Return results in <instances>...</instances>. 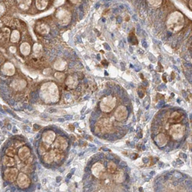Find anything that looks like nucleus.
I'll return each instance as SVG.
<instances>
[{"mask_svg": "<svg viewBox=\"0 0 192 192\" xmlns=\"http://www.w3.org/2000/svg\"><path fill=\"white\" fill-rule=\"evenodd\" d=\"M185 24L184 16L180 12H174L171 13L167 21V28L171 32L177 33L182 29Z\"/></svg>", "mask_w": 192, "mask_h": 192, "instance_id": "nucleus-1", "label": "nucleus"}, {"mask_svg": "<svg viewBox=\"0 0 192 192\" xmlns=\"http://www.w3.org/2000/svg\"><path fill=\"white\" fill-rule=\"evenodd\" d=\"M47 95L48 98H59V90L53 82H47L42 86L40 96L43 98Z\"/></svg>", "mask_w": 192, "mask_h": 192, "instance_id": "nucleus-2", "label": "nucleus"}, {"mask_svg": "<svg viewBox=\"0 0 192 192\" xmlns=\"http://www.w3.org/2000/svg\"><path fill=\"white\" fill-rule=\"evenodd\" d=\"M56 17L59 24L62 26H67L69 24L72 19L70 12L62 7L58 9L56 12Z\"/></svg>", "mask_w": 192, "mask_h": 192, "instance_id": "nucleus-3", "label": "nucleus"}, {"mask_svg": "<svg viewBox=\"0 0 192 192\" xmlns=\"http://www.w3.org/2000/svg\"><path fill=\"white\" fill-rule=\"evenodd\" d=\"M116 104V99L112 98L111 96H108L106 98H103L101 104H100V108L104 112H109L111 111Z\"/></svg>", "mask_w": 192, "mask_h": 192, "instance_id": "nucleus-4", "label": "nucleus"}, {"mask_svg": "<svg viewBox=\"0 0 192 192\" xmlns=\"http://www.w3.org/2000/svg\"><path fill=\"white\" fill-rule=\"evenodd\" d=\"M170 134L174 140H180L184 136L185 128L180 124L174 125L170 128Z\"/></svg>", "mask_w": 192, "mask_h": 192, "instance_id": "nucleus-5", "label": "nucleus"}, {"mask_svg": "<svg viewBox=\"0 0 192 192\" xmlns=\"http://www.w3.org/2000/svg\"><path fill=\"white\" fill-rule=\"evenodd\" d=\"M128 116V110L125 106H119L115 112V118L117 121L125 120Z\"/></svg>", "mask_w": 192, "mask_h": 192, "instance_id": "nucleus-6", "label": "nucleus"}, {"mask_svg": "<svg viewBox=\"0 0 192 192\" xmlns=\"http://www.w3.org/2000/svg\"><path fill=\"white\" fill-rule=\"evenodd\" d=\"M92 171L93 174H94L96 177L100 178V177H102V174H105L106 168H105V167H104L102 164L96 163V164H95L94 165H93L92 168Z\"/></svg>", "mask_w": 192, "mask_h": 192, "instance_id": "nucleus-7", "label": "nucleus"}, {"mask_svg": "<svg viewBox=\"0 0 192 192\" xmlns=\"http://www.w3.org/2000/svg\"><path fill=\"white\" fill-rule=\"evenodd\" d=\"M17 181H18V185H19V186L21 188H28L30 185V181L29 179V177L23 173L19 174Z\"/></svg>", "mask_w": 192, "mask_h": 192, "instance_id": "nucleus-8", "label": "nucleus"}, {"mask_svg": "<svg viewBox=\"0 0 192 192\" xmlns=\"http://www.w3.org/2000/svg\"><path fill=\"white\" fill-rule=\"evenodd\" d=\"M18 174V170L15 168H12V169H8L5 171L4 172V175H5V179L7 181L12 182L15 180Z\"/></svg>", "mask_w": 192, "mask_h": 192, "instance_id": "nucleus-9", "label": "nucleus"}, {"mask_svg": "<svg viewBox=\"0 0 192 192\" xmlns=\"http://www.w3.org/2000/svg\"><path fill=\"white\" fill-rule=\"evenodd\" d=\"M26 85H27V82L25 80L20 79L14 80V81H12L11 83V86L16 91L22 90V89L26 88Z\"/></svg>", "mask_w": 192, "mask_h": 192, "instance_id": "nucleus-10", "label": "nucleus"}, {"mask_svg": "<svg viewBox=\"0 0 192 192\" xmlns=\"http://www.w3.org/2000/svg\"><path fill=\"white\" fill-rule=\"evenodd\" d=\"M2 72L6 75L12 76L15 73V66L11 62H6L3 65Z\"/></svg>", "mask_w": 192, "mask_h": 192, "instance_id": "nucleus-11", "label": "nucleus"}, {"mask_svg": "<svg viewBox=\"0 0 192 192\" xmlns=\"http://www.w3.org/2000/svg\"><path fill=\"white\" fill-rule=\"evenodd\" d=\"M65 84L70 89H75L77 85H78V78L75 76L70 75L67 78L66 81H65Z\"/></svg>", "mask_w": 192, "mask_h": 192, "instance_id": "nucleus-12", "label": "nucleus"}, {"mask_svg": "<svg viewBox=\"0 0 192 192\" xmlns=\"http://www.w3.org/2000/svg\"><path fill=\"white\" fill-rule=\"evenodd\" d=\"M55 133L53 131H46L44 132L43 135V139L44 141H45L48 144H52L53 140L55 139Z\"/></svg>", "mask_w": 192, "mask_h": 192, "instance_id": "nucleus-13", "label": "nucleus"}, {"mask_svg": "<svg viewBox=\"0 0 192 192\" xmlns=\"http://www.w3.org/2000/svg\"><path fill=\"white\" fill-rule=\"evenodd\" d=\"M167 141H168V139L164 134H159L155 138V141L159 147H163V146L167 144Z\"/></svg>", "mask_w": 192, "mask_h": 192, "instance_id": "nucleus-14", "label": "nucleus"}, {"mask_svg": "<svg viewBox=\"0 0 192 192\" xmlns=\"http://www.w3.org/2000/svg\"><path fill=\"white\" fill-rule=\"evenodd\" d=\"M66 62H65L63 59H58L55 63H54V68L59 71H63L66 67Z\"/></svg>", "mask_w": 192, "mask_h": 192, "instance_id": "nucleus-15", "label": "nucleus"}, {"mask_svg": "<svg viewBox=\"0 0 192 192\" xmlns=\"http://www.w3.org/2000/svg\"><path fill=\"white\" fill-rule=\"evenodd\" d=\"M17 3L22 10H27L32 4V0H17Z\"/></svg>", "mask_w": 192, "mask_h": 192, "instance_id": "nucleus-16", "label": "nucleus"}, {"mask_svg": "<svg viewBox=\"0 0 192 192\" xmlns=\"http://www.w3.org/2000/svg\"><path fill=\"white\" fill-rule=\"evenodd\" d=\"M31 51V47L28 43H23L20 46V52L23 56H29Z\"/></svg>", "mask_w": 192, "mask_h": 192, "instance_id": "nucleus-17", "label": "nucleus"}, {"mask_svg": "<svg viewBox=\"0 0 192 192\" xmlns=\"http://www.w3.org/2000/svg\"><path fill=\"white\" fill-rule=\"evenodd\" d=\"M36 29H37V31L39 32V33L42 34V35H46V34H48L50 32L49 27L47 25L44 24V23L38 25Z\"/></svg>", "mask_w": 192, "mask_h": 192, "instance_id": "nucleus-18", "label": "nucleus"}, {"mask_svg": "<svg viewBox=\"0 0 192 192\" xmlns=\"http://www.w3.org/2000/svg\"><path fill=\"white\" fill-rule=\"evenodd\" d=\"M48 4V0H35V6L39 10H44Z\"/></svg>", "mask_w": 192, "mask_h": 192, "instance_id": "nucleus-19", "label": "nucleus"}, {"mask_svg": "<svg viewBox=\"0 0 192 192\" xmlns=\"http://www.w3.org/2000/svg\"><path fill=\"white\" fill-rule=\"evenodd\" d=\"M30 154V150L27 147H22L19 151V156L22 160L24 161L25 158H27Z\"/></svg>", "mask_w": 192, "mask_h": 192, "instance_id": "nucleus-20", "label": "nucleus"}, {"mask_svg": "<svg viewBox=\"0 0 192 192\" xmlns=\"http://www.w3.org/2000/svg\"><path fill=\"white\" fill-rule=\"evenodd\" d=\"M19 39H20V33L18 30H14L12 31L11 34V36H10V41L11 43H16L19 41Z\"/></svg>", "mask_w": 192, "mask_h": 192, "instance_id": "nucleus-21", "label": "nucleus"}, {"mask_svg": "<svg viewBox=\"0 0 192 192\" xmlns=\"http://www.w3.org/2000/svg\"><path fill=\"white\" fill-rule=\"evenodd\" d=\"M115 180L116 182L122 183L125 181V174L123 171H118L117 172L116 174L115 175Z\"/></svg>", "mask_w": 192, "mask_h": 192, "instance_id": "nucleus-22", "label": "nucleus"}, {"mask_svg": "<svg viewBox=\"0 0 192 192\" xmlns=\"http://www.w3.org/2000/svg\"><path fill=\"white\" fill-rule=\"evenodd\" d=\"M3 164L6 165V166L10 167L13 166L14 164H15V161H14V159H12V158L10 157H4L3 158Z\"/></svg>", "mask_w": 192, "mask_h": 192, "instance_id": "nucleus-23", "label": "nucleus"}, {"mask_svg": "<svg viewBox=\"0 0 192 192\" xmlns=\"http://www.w3.org/2000/svg\"><path fill=\"white\" fill-rule=\"evenodd\" d=\"M53 158H54V152H50L49 153L47 154L45 156V161L46 163H48V164H49V163H51V161L53 160Z\"/></svg>", "mask_w": 192, "mask_h": 192, "instance_id": "nucleus-24", "label": "nucleus"}, {"mask_svg": "<svg viewBox=\"0 0 192 192\" xmlns=\"http://www.w3.org/2000/svg\"><path fill=\"white\" fill-rule=\"evenodd\" d=\"M42 50H43V47H42V45H41L40 44L35 43V44L34 45L33 52L35 55H39V54L42 52Z\"/></svg>", "mask_w": 192, "mask_h": 192, "instance_id": "nucleus-25", "label": "nucleus"}, {"mask_svg": "<svg viewBox=\"0 0 192 192\" xmlns=\"http://www.w3.org/2000/svg\"><path fill=\"white\" fill-rule=\"evenodd\" d=\"M148 2L150 6H153V7H158L161 5L162 0H148Z\"/></svg>", "mask_w": 192, "mask_h": 192, "instance_id": "nucleus-26", "label": "nucleus"}, {"mask_svg": "<svg viewBox=\"0 0 192 192\" xmlns=\"http://www.w3.org/2000/svg\"><path fill=\"white\" fill-rule=\"evenodd\" d=\"M108 171L110 173H114L116 171V164L112 161L109 162L108 164Z\"/></svg>", "mask_w": 192, "mask_h": 192, "instance_id": "nucleus-27", "label": "nucleus"}, {"mask_svg": "<svg viewBox=\"0 0 192 192\" xmlns=\"http://www.w3.org/2000/svg\"><path fill=\"white\" fill-rule=\"evenodd\" d=\"M171 118L172 121H174V122H180V120L181 119V115L177 112H174V114H172Z\"/></svg>", "mask_w": 192, "mask_h": 192, "instance_id": "nucleus-28", "label": "nucleus"}, {"mask_svg": "<svg viewBox=\"0 0 192 192\" xmlns=\"http://www.w3.org/2000/svg\"><path fill=\"white\" fill-rule=\"evenodd\" d=\"M6 153L7 154L8 156L12 157L15 155V150L13 149L12 148H8V149L6 151Z\"/></svg>", "mask_w": 192, "mask_h": 192, "instance_id": "nucleus-29", "label": "nucleus"}, {"mask_svg": "<svg viewBox=\"0 0 192 192\" xmlns=\"http://www.w3.org/2000/svg\"><path fill=\"white\" fill-rule=\"evenodd\" d=\"M55 77L57 78V79L60 80L62 81V79H64V78H65V75L62 74V73H59V72H56V74H55Z\"/></svg>", "mask_w": 192, "mask_h": 192, "instance_id": "nucleus-30", "label": "nucleus"}, {"mask_svg": "<svg viewBox=\"0 0 192 192\" xmlns=\"http://www.w3.org/2000/svg\"><path fill=\"white\" fill-rule=\"evenodd\" d=\"M99 117V115H98V113L95 112V111H93L92 113V119H95V120H96V118H98Z\"/></svg>", "mask_w": 192, "mask_h": 192, "instance_id": "nucleus-31", "label": "nucleus"}, {"mask_svg": "<svg viewBox=\"0 0 192 192\" xmlns=\"http://www.w3.org/2000/svg\"><path fill=\"white\" fill-rule=\"evenodd\" d=\"M70 2L75 5H78V4L81 3V0H70Z\"/></svg>", "mask_w": 192, "mask_h": 192, "instance_id": "nucleus-32", "label": "nucleus"}, {"mask_svg": "<svg viewBox=\"0 0 192 192\" xmlns=\"http://www.w3.org/2000/svg\"><path fill=\"white\" fill-rule=\"evenodd\" d=\"M10 51L12 52V53H14V52H16V48L14 46L10 47Z\"/></svg>", "mask_w": 192, "mask_h": 192, "instance_id": "nucleus-33", "label": "nucleus"}, {"mask_svg": "<svg viewBox=\"0 0 192 192\" xmlns=\"http://www.w3.org/2000/svg\"><path fill=\"white\" fill-rule=\"evenodd\" d=\"M8 102H9L10 105H12V106H13V105L15 104V101H14V99H13V98H10V99L8 100Z\"/></svg>", "mask_w": 192, "mask_h": 192, "instance_id": "nucleus-34", "label": "nucleus"}, {"mask_svg": "<svg viewBox=\"0 0 192 192\" xmlns=\"http://www.w3.org/2000/svg\"><path fill=\"white\" fill-rule=\"evenodd\" d=\"M65 98H66V99H70L72 98V96H71L70 94L67 93V94H65Z\"/></svg>", "mask_w": 192, "mask_h": 192, "instance_id": "nucleus-35", "label": "nucleus"}, {"mask_svg": "<svg viewBox=\"0 0 192 192\" xmlns=\"http://www.w3.org/2000/svg\"><path fill=\"white\" fill-rule=\"evenodd\" d=\"M33 180L35 181H38V177H37V174H33Z\"/></svg>", "mask_w": 192, "mask_h": 192, "instance_id": "nucleus-36", "label": "nucleus"}, {"mask_svg": "<svg viewBox=\"0 0 192 192\" xmlns=\"http://www.w3.org/2000/svg\"><path fill=\"white\" fill-rule=\"evenodd\" d=\"M61 181H62V177H60V176H58V177H56V182H60Z\"/></svg>", "mask_w": 192, "mask_h": 192, "instance_id": "nucleus-37", "label": "nucleus"}, {"mask_svg": "<svg viewBox=\"0 0 192 192\" xmlns=\"http://www.w3.org/2000/svg\"><path fill=\"white\" fill-rule=\"evenodd\" d=\"M32 161V158H30L29 159H28V161H26V164H30Z\"/></svg>", "mask_w": 192, "mask_h": 192, "instance_id": "nucleus-38", "label": "nucleus"}, {"mask_svg": "<svg viewBox=\"0 0 192 192\" xmlns=\"http://www.w3.org/2000/svg\"><path fill=\"white\" fill-rule=\"evenodd\" d=\"M11 190H12V191H16V188H15V186H13V185H11Z\"/></svg>", "mask_w": 192, "mask_h": 192, "instance_id": "nucleus-39", "label": "nucleus"}, {"mask_svg": "<svg viewBox=\"0 0 192 192\" xmlns=\"http://www.w3.org/2000/svg\"><path fill=\"white\" fill-rule=\"evenodd\" d=\"M72 115H66V116H65V119H66V120H68V119H72Z\"/></svg>", "mask_w": 192, "mask_h": 192, "instance_id": "nucleus-40", "label": "nucleus"}, {"mask_svg": "<svg viewBox=\"0 0 192 192\" xmlns=\"http://www.w3.org/2000/svg\"><path fill=\"white\" fill-rule=\"evenodd\" d=\"M4 12V6L1 4V15H2V13Z\"/></svg>", "mask_w": 192, "mask_h": 192, "instance_id": "nucleus-41", "label": "nucleus"}, {"mask_svg": "<svg viewBox=\"0 0 192 192\" xmlns=\"http://www.w3.org/2000/svg\"><path fill=\"white\" fill-rule=\"evenodd\" d=\"M25 128H26V131H28V132H30V131H31V130H30V128L28 127V126H26Z\"/></svg>", "mask_w": 192, "mask_h": 192, "instance_id": "nucleus-42", "label": "nucleus"}, {"mask_svg": "<svg viewBox=\"0 0 192 192\" xmlns=\"http://www.w3.org/2000/svg\"><path fill=\"white\" fill-rule=\"evenodd\" d=\"M12 131H13V133H14V134H16L17 132H18V130H17L16 128H13V130H12Z\"/></svg>", "mask_w": 192, "mask_h": 192, "instance_id": "nucleus-43", "label": "nucleus"}, {"mask_svg": "<svg viewBox=\"0 0 192 192\" xmlns=\"http://www.w3.org/2000/svg\"><path fill=\"white\" fill-rule=\"evenodd\" d=\"M29 106H28L27 104H24V105H23V108H26V109H28Z\"/></svg>", "mask_w": 192, "mask_h": 192, "instance_id": "nucleus-44", "label": "nucleus"}, {"mask_svg": "<svg viewBox=\"0 0 192 192\" xmlns=\"http://www.w3.org/2000/svg\"><path fill=\"white\" fill-rule=\"evenodd\" d=\"M7 129L8 130H11L12 129V125L10 124H9L7 125Z\"/></svg>", "mask_w": 192, "mask_h": 192, "instance_id": "nucleus-45", "label": "nucleus"}, {"mask_svg": "<svg viewBox=\"0 0 192 192\" xmlns=\"http://www.w3.org/2000/svg\"><path fill=\"white\" fill-rule=\"evenodd\" d=\"M189 6H190V8L192 10V0H190V2H189Z\"/></svg>", "mask_w": 192, "mask_h": 192, "instance_id": "nucleus-46", "label": "nucleus"}, {"mask_svg": "<svg viewBox=\"0 0 192 192\" xmlns=\"http://www.w3.org/2000/svg\"><path fill=\"white\" fill-rule=\"evenodd\" d=\"M56 111V110L55 108H52V109L50 108L49 109V112H54V111Z\"/></svg>", "mask_w": 192, "mask_h": 192, "instance_id": "nucleus-47", "label": "nucleus"}, {"mask_svg": "<svg viewBox=\"0 0 192 192\" xmlns=\"http://www.w3.org/2000/svg\"><path fill=\"white\" fill-rule=\"evenodd\" d=\"M58 121H59V122H63L64 121H65V119H64V118H59V119H58Z\"/></svg>", "mask_w": 192, "mask_h": 192, "instance_id": "nucleus-48", "label": "nucleus"}, {"mask_svg": "<svg viewBox=\"0 0 192 192\" xmlns=\"http://www.w3.org/2000/svg\"><path fill=\"white\" fill-rule=\"evenodd\" d=\"M74 171H75V168H72V170H71V173L73 174H74Z\"/></svg>", "mask_w": 192, "mask_h": 192, "instance_id": "nucleus-49", "label": "nucleus"}, {"mask_svg": "<svg viewBox=\"0 0 192 192\" xmlns=\"http://www.w3.org/2000/svg\"><path fill=\"white\" fill-rule=\"evenodd\" d=\"M72 173L68 174V175H67V177H68V178H70V177H72Z\"/></svg>", "mask_w": 192, "mask_h": 192, "instance_id": "nucleus-50", "label": "nucleus"}, {"mask_svg": "<svg viewBox=\"0 0 192 192\" xmlns=\"http://www.w3.org/2000/svg\"><path fill=\"white\" fill-rule=\"evenodd\" d=\"M35 139H40V134H39V135H37V136L35 137Z\"/></svg>", "mask_w": 192, "mask_h": 192, "instance_id": "nucleus-51", "label": "nucleus"}, {"mask_svg": "<svg viewBox=\"0 0 192 192\" xmlns=\"http://www.w3.org/2000/svg\"><path fill=\"white\" fill-rule=\"evenodd\" d=\"M37 188H38V189H40V188H41V184H38V185H37Z\"/></svg>", "mask_w": 192, "mask_h": 192, "instance_id": "nucleus-52", "label": "nucleus"}, {"mask_svg": "<svg viewBox=\"0 0 192 192\" xmlns=\"http://www.w3.org/2000/svg\"><path fill=\"white\" fill-rule=\"evenodd\" d=\"M85 108H86V107H84V108H82V110H81V113H83V112H84V111H85Z\"/></svg>", "mask_w": 192, "mask_h": 192, "instance_id": "nucleus-53", "label": "nucleus"}, {"mask_svg": "<svg viewBox=\"0 0 192 192\" xmlns=\"http://www.w3.org/2000/svg\"><path fill=\"white\" fill-rule=\"evenodd\" d=\"M89 147H94V148H95V145H94V144H89Z\"/></svg>", "mask_w": 192, "mask_h": 192, "instance_id": "nucleus-54", "label": "nucleus"}, {"mask_svg": "<svg viewBox=\"0 0 192 192\" xmlns=\"http://www.w3.org/2000/svg\"><path fill=\"white\" fill-rule=\"evenodd\" d=\"M147 161H148V158H144V162H147Z\"/></svg>", "mask_w": 192, "mask_h": 192, "instance_id": "nucleus-55", "label": "nucleus"}, {"mask_svg": "<svg viewBox=\"0 0 192 192\" xmlns=\"http://www.w3.org/2000/svg\"><path fill=\"white\" fill-rule=\"evenodd\" d=\"M45 182H46V180H45V179H43V183H45Z\"/></svg>", "mask_w": 192, "mask_h": 192, "instance_id": "nucleus-56", "label": "nucleus"}, {"mask_svg": "<svg viewBox=\"0 0 192 192\" xmlns=\"http://www.w3.org/2000/svg\"><path fill=\"white\" fill-rule=\"evenodd\" d=\"M89 96H87V97H85V100L89 99Z\"/></svg>", "mask_w": 192, "mask_h": 192, "instance_id": "nucleus-57", "label": "nucleus"}, {"mask_svg": "<svg viewBox=\"0 0 192 192\" xmlns=\"http://www.w3.org/2000/svg\"><path fill=\"white\" fill-rule=\"evenodd\" d=\"M84 118H85V116H82V117H81V118H80V119H84Z\"/></svg>", "mask_w": 192, "mask_h": 192, "instance_id": "nucleus-58", "label": "nucleus"}, {"mask_svg": "<svg viewBox=\"0 0 192 192\" xmlns=\"http://www.w3.org/2000/svg\"><path fill=\"white\" fill-rule=\"evenodd\" d=\"M75 127H78V125L77 123H75Z\"/></svg>", "mask_w": 192, "mask_h": 192, "instance_id": "nucleus-59", "label": "nucleus"}, {"mask_svg": "<svg viewBox=\"0 0 192 192\" xmlns=\"http://www.w3.org/2000/svg\"><path fill=\"white\" fill-rule=\"evenodd\" d=\"M83 153H84V152H81V153H80V154H79V155H80V156H81V155H83Z\"/></svg>", "mask_w": 192, "mask_h": 192, "instance_id": "nucleus-60", "label": "nucleus"}, {"mask_svg": "<svg viewBox=\"0 0 192 192\" xmlns=\"http://www.w3.org/2000/svg\"><path fill=\"white\" fill-rule=\"evenodd\" d=\"M77 144H78V143H77V142L74 143V147H75V146H76V145H77Z\"/></svg>", "mask_w": 192, "mask_h": 192, "instance_id": "nucleus-61", "label": "nucleus"}]
</instances>
